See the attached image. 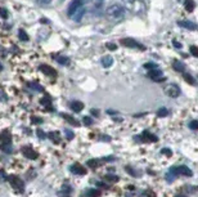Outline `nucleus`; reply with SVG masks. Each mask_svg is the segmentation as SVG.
Here are the masks:
<instances>
[{"instance_id":"obj_37","label":"nucleus","mask_w":198,"mask_h":197,"mask_svg":"<svg viewBox=\"0 0 198 197\" xmlns=\"http://www.w3.org/2000/svg\"><path fill=\"white\" fill-rule=\"evenodd\" d=\"M106 178L109 179V181H113V182H117V181H118V178H117V177H113V175H107Z\"/></svg>"},{"instance_id":"obj_10","label":"nucleus","mask_w":198,"mask_h":197,"mask_svg":"<svg viewBox=\"0 0 198 197\" xmlns=\"http://www.w3.org/2000/svg\"><path fill=\"white\" fill-rule=\"evenodd\" d=\"M84 13H85V5H83V7H80L75 13L69 17V18H72L73 21H76V22H80L81 21V18L84 17Z\"/></svg>"},{"instance_id":"obj_39","label":"nucleus","mask_w":198,"mask_h":197,"mask_svg":"<svg viewBox=\"0 0 198 197\" xmlns=\"http://www.w3.org/2000/svg\"><path fill=\"white\" fill-rule=\"evenodd\" d=\"M174 45H175V48H182V45H180V43L175 41V40H174Z\"/></svg>"},{"instance_id":"obj_17","label":"nucleus","mask_w":198,"mask_h":197,"mask_svg":"<svg viewBox=\"0 0 198 197\" xmlns=\"http://www.w3.org/2000/svg\"><path fill=\"white\" fill-rule=\"evenodd\" d=\"M55 61L59 63V65H63V66L68 65V63H69V59H68L67 57H65V56H57L55 57Z\"/></svg>"},{"instance_id":"obj_22","label":"nucleus","mask_w":198,"mask_h":197,"mask_svg":"<svg viewBox=\"0 0 198 197\" xmlns=\"http://www.w3.org/2000/svg\"><path fill=\"white\" fill-rule=\"evenodd\" d=\"M143 135L148 137V138H145V141H150V142H156V141H158V138H157L156 135H152V134H149L148 131H144V133H143Z\"/></svg>"},{"instance_id":"obj_9","label":"nucleus","mask_w":198,"mask_h":197,"mask_svg":"<svg viewBox=\"0 0 198 197\" xmlns=\"http://www.w3.org/2000/svg\"><path fill=\"white\" fill-rule=\"evenodd\" d=\"M40 71L44 72L46 76H50V77H54L55 75H57V71H55V70L51 68V67L48 66V65H41V66H40Z\"/></svg>"},{"instance_id":"obj_38","label":"nucleus","mask_w":198,"mask_h":197,"mask_svg":"<svg viewBox=\"0 0 198 197\" xmlns=\"http://www.w3.org/2000/svg\"><path fill=\"white\" fill-rule=\"evenodd\" d=\"M162 153H164V155L171 156V151H170V149H162Z\"/></svg>"},{"instance_id":"obj_6","label":"nucleus","mask_w":198,"mask_h":197,"mask_svg":"<svg viewBox=\"0 0 198 197\" xmlns=\"http://www.w3.org/2000/svg\"><path fill=\"white\" fill-rule=\"evenodd\" d=\"M171 173L178 174V175H185V177H192V170L188 166H179V167H172Z\"/></svg>"},{"instance_id":"obj_23","label":"nucleus","mask_w":198,"mask_h":197,"mask_svg":"<svg viewBox=\"0 0 198 197\" xmlns=\"http://www.w3.org/2000/svg\"><path fill=\"white\" fill-rule=\"evenodd\" d=\"M184 79H185V81H187V83H189V84H192V85H194V84H196L194 79L192 77L189 73H185V75H184Z\"/></svg>"},{"instance_id":"obj_36","label":"nucleus","mask_w":198,"mask_h":197,"mask_svg":"<svg viewBox=\"0 0 198 197\" xmlns=\"http://www.w3.org/2000/svg\"><path fill=\"white\" fill-rule=\"evenodd\" d=\"M107 48L111 49V50H115L116 48H117V46H116L115 44H112V43H108V44H107Z\"/></svg>"},{"instance_id":"obj_19","label":"nucleus","mask_w":198,"mask_h":197,"mask_svg":"<svg viewBox=\"0 0 198 197\" xmlns=\"http://www.w3.org/2000/svg\"><path fill=\"white\" fill-rule=\"evenodd\" d=\"M174 68H175L176 71H179V72H184V65L182 62H179V61L174 62Z\"/></svg>"},{"instance_id":"obj_25","label":"nucleus","mask_w":198,"mask_h":197,"mask_svg":"<svg viewBox=\"0 0 198 197\" xmlns=\"http://www.w3.org/2000/svg\"><path fill=\"white\" fill-rule=\"evenodd\" d=\"M88 195H89V197H97V196H101V192H99V191H95V189H89Z\"/></svg>"},{"instance_id":"obj_8","label":"nucleus","mask_w":198,"mask_h":197,"mask_svg":"<svg viewBox=\"0 0 198 197\" xmlns=\"http://www.w3.org/2000/svg\"><path fill=\"white\" fill-rule=\"evenodd\" d=\"M83 5H85V2H84V0H73V2L71 3V5L68 7V12H67V13H68V17H71V16L75 13V12H76L80 7H83Z\"/></svg>"},{"instance_id":"obj_4","label":"nucleus","mask_w":198,"mask_h":197,"mask_svg":"<svg viewBox=\"0 0 198 197\" xmlns=\"http://www.w3.org/2000/svg\"><path fill=\"white\" fill-rule=\"evenodd\" d=\"M22 153L28 160H36L39 157V153L36 151H34V148L31 147H22Z\"/></svg>"},{"instance_id":"obj_15","label":"nucleus","mask_w":198,"mask_h":197,"mask_svg":"<svg viewBox=\"0 0 198 197\" xmlns=\"http://www.w3.org/2000/svg\"><path fill=\"white\" fill-rule=\"evenodd\" d=\"M102 65L104 66V67H111L113 65V58L111 57V56H106V57H103L102 58Z\"/></svg>"},{"instance_id":"obj_1","label":"nucleus","mask_w":198,"mask_h":197,"mask_svg":"<svg viewBox=\"0 0 198 197\" xmlns=\"http://www.w3.org/2000/svg\"><path fill=\"white\" fill-rule=\"evenodd\" d=\"M126 14V9L120 4H112L106 9V16L111 21H121Z\"/></svg>"},{"instance_id":"obj_5","label":"nucleus","mask_w":198,"mask_h":197,"mask_svg":"<svg viewBox=\"0 0 198 197\" xmlns=\"http://www.w3.org/2000/svg\"><path fill=\"white\" fill-rule=\"evenodd\" d=\"M9 183H10L12 187L17 191H23V187H25L23 181L18 177H9Z\"/></svg>"},{"instance_id":"obj_29","label":"nucleus","mask_w":198,"mask_h":197,"mask_svg":"<svg viewBox=\"0 0 198 197\" xmlns=\"http://www.w3.org/2000/svg\"><path fill=\"white\" fill-rule=\"evenodd\" d=\"M189 127L192 130H196L197 127H198V121H196V120H192L190 121V124H189Z\"/></svg>"},{"instance_id":"obj_40","label":"nucleus","mask_w":198,"mask_h":197,"mask_svg":"<svg viewBox=\"0 0 198 197\" xmlns=\"http://www.w3.org/2000/svg\"><path fill=\"white\" fill-rule=\"evenodd\" d=\"M91 113H93V115H98L99 112H98V111H95V109H91Z\"/></svg>"},{"instance_id":"obj_14","label":"nucleus","mask_w":198,"mask_h":197,"mask_svg":"<svg viewBox=\"0 0 198 197\" xmlns=\"http://www.w3.org/2000/svg\"><path fill=\"white\" fill-rule=\"evenodd\" d=\"M71 171L75 173V174H80V175H83V174L86 173V170H85L84 167L81 166L80 164H75V165H72V166H71Z\"/></svg>"},{"instance_id":"obj_16","label":"nucleus","mask_w":198,"mask_h":197,"mask_svg":"<svg viewBox=\"0 0 198 197\" xmlns=\"http://www.w3.org/2000/svg\"><path fill=\"white\" fill-rule=\"evenodd\" d=\"M62 116H63V119L67 120L71 125H73V126H79V125H80V124H79V121H77L76 119H73L72 116H69V115H62Z\"/></svg>"},{"instance_id":"obj_7","label":"nucleus","mask_w":198,"mask_h":197,"mask_svg":"<svg viewBox=\"0 0 198 197\" xmlns=\"http://www.w3.org/2000/svg\"><path fill=\"white\" fill-rule=\"evenodd\" d=\"M166 94L168 95V97H171V98H178L179 97V94H180V89H179V86L178 85H175V84H170L166 88Z\"/></svg>"},{"instance_id":"obj_28","label":"nucleus","mask_w":198,"mask_h":197,"mask_svg":"<svg viewBox=\"0 0 198 197\" xmlns=\"http://www.w3.org/2000/svg\"><path fill=\"white\" fill-rule=\"evenodd\" d=\"M19 39H21V40H25V41H27V40H28L27 34L23 31V30H19Z\"/></svg>"},{"instance_id":"obj_34","label":"nucleus","mask_w":198,"mask_h":197,"mask_svg":"<svg viewBox=\"0 0 198 197\" xmlns=\"http://www.w3.org/2000/svg\"><path fill=\"white\" fill-rule=\"evenodd\" d=\"M51 2V0H37V3L40 5H46V4H49Z\"/></svg>"},{"instance_id":"obj_24","label":"nucleus","mask_w":198,"mask_h":197,"mask_svg":"<svg viewBox=\"0 0 198 197\" xmlns=\"http://www.w3.org/2000/svg\"><path fill=\"white\" fill-rule=\"evenodd\" d=\"M86 165H88L89 167H91V169H95V167L98 166V161H97L95 159L89 160V161H88V164H86Z\"/></svg>"},{"instance_id":"obj_42","label":"nucleus","mask_w":198,"mask_h":197,"mask_svg":"<svg viewBox=\"0 0 198 197\" xmlns=\"http://www.w3.org/2000/svg\"><path fill=\"white\" fill-rule=\"evenodd\" d=\"M0 70H2V66H0Z\"/></svg>"},{"instance_id":"obj_41","label":"nucleus","mask_w":198,"mask_h":197,"mask_svg":"<svg viewBox=\"0 0 198 197\" xmlns=\"http://www.w3.org/2000/svg\"><path fill=\"white\" fill-rule=\"evenodd\" d=\"M176 197H187V196H184V195H178Z\"/></svg>"},{"instance_id":"obj_32","label":"nucleus","mask_w":198,"mask_h":197,"mask_svg":"<svg viewBox=\"0 0 198 197\" xmlns=\"http://www.w3.org/2000/svg\"><path fill=\"white\" fill-rule=\"evenodd\" d=\"M144 67L148 68V70H152V68H156V65H154V63H145Z\"/></svg>"},{"instance_id":"obj_27","label":"nucleus","mask_w":198,"mask_h":197,"mask_svg":"<svg viewBox=\"0 0 198 197\" xmlns=\"http://www.w3.org/2000/svg\"><path fill=\"white\" fill-rule=\"evenodd\" d=\"M190 53H192V56L198 57V48H197L196 45H192L190 46Z\"/></svg>"},{"instance_id":"obj_2","label":"nucleus","mask_w":198,"mask_h":197,"mask_svg":"<svg viewBox=\"0 0 198 197\" xmlns=\"http://www.w3.org/2000/svg\"><path fill=\"white\" fill-rule=\"evenodd\" d=\"M121 3H122V7L130 10L131 13L140 14L144 13L145 10V4L143 0H121Z\"/></svg>"},{"instance_id":"obj_3","label":"nucleus","mask_w":198,"mask_h":197,"mask_svg":"<svg viewBox=\"0 0 198 197\" xmlns=\"http://www.w3.org/2000/svg\"><path fill=\"white\" fill-rule=\"evenodd\" d=\"M120 43L124 45V46H127V48H139V49H144V46H142L139 44L136 40H134L131 38H125V39H121Z\"/></svg>"},{"instance_id":"obj_18","label":"nucleus","mask_w":198,"mask_h":197,"mask_svg":"<svg viewBox=\"0 0 198 197\" xmlns=\"http://www.w3.org/2000/svg\"><path fill=\"white\" fill-rule=\"evenodd\" d=\"M48 137H49V138H50V139H51V141H53L54 143H59V142H61V139H59V134H58L57 131H55V133H53V131L49 133Z\"/></svg>"},{"instance_id":"obj_30","label":"nucleus","mask_w":198,"mask_h":197,"mask_svg":"<svg viewBox=\"0 0 198 197\" xmlns=\"http://www.w3.org/2000/svg\"><path fill=\"white\" fill-rule=\"evenodd\" d=\"M36 134H37V137H39L40 139H45V138H46V134H45V133H44L41 129H37V130H36Z\"/></svg>"},{"instance_id":"obj_13","label":"nucleus","mask_w":198,"mask_h":197,"mask_svg":"<svg viewBox=\"0 0 198 197\" xmlns=\"http://www.w3.org/2000/svg\"><path fill=\"white\" fill-rule=\"evenodd\" d=\"M69 107H71V109L75 111V112H81L83 111V108H84V103L80 102V101H75V102H72L71 104H69Z\"/></svg>"},{"instance_id":"obj_26","label":"nucleus","mask_w":198,"mask_h":197,"mask_svg":"<svg viewBox=\"0 0 198 197\" xmlns=\"http://www.w3.org/2000/svg\"><path fill=\"white\" fill-rule=\"evenodd\" d=\"M83 121H84V124L88 125V126H90L93 124V119L90 117V116H85V117L83 119Z\"/></svg>"},{"instance_id":"obj_12","label":"nucleus","mask_w":198,"mask_h":197,"mask_svg":"<svg viewBox=\"0 0 198 197\" xmlns=\"http://www.w3.org/2000/svg\"><path fill=\"white\" fill-rule=\"evenodd\" d=\"M178 25L180 26V27H183V28H188V30H196L197 28V26H196V23H193V22H190V21H179L178 22Z\"/></svg>"},{"instance_id":"obj_33","label":"nucleus","mask_w":198,"mask_h":197,"mask_svg":"<svg viewBox=\"0 0 198 197\" xmlns=\"http://www.w3.org/2000/svg\"><path fill=\"white\" fill-rule=\"evenodd\" d=\"M65 133H66V134H67V138L68 139H72L75 135H73V133L71 131V130H65Z\"/></svg>"},{"instance_id":"obj_35","label":"nucleus","mask_w":198,"mask_h":197,"mask_svg":"<svg viewBox=\"0 0 198 197\" xmlns=\"http://www.w3.org/2000/svg\"><path fill=\"white\" fill-rule=\"evenodd\" d=\"M32 123L34 124H41L43 120L41 119H37V117H32Z\"/></svg>"},{"instance_id":"obj_31","label":"nucleus","mask_w":198,"mask_h":197,"mask_svg":"<svg viewBox=\"0 0 198 197\" xmlns=\"http://www.w3.org/2000/svg\"><path fill=\"white\" fill-rule=\"evenodd\" d=\"M0 16H2L3 18H8V12H7V9L0 8Z\"/></svg>"},{"instance_id":"obj_20","label":"nucleus","mask_w":198,"mask_h":197,"mask_svg":"<svg viewBox=\"0 0 198 197\" xmlns=\"http://www.w3.org/2000/svg\"><path fill=\"white\" fill-rule=\"evenodd\" d=\"M167 113H168V111H167V108H165V107H161L158 111H157V116H158V117H166Z\"/></svg>"},{"instance_id":"obj_21","label":"nucleus","mask_w":198,"mask_h":197,"mask_svg":"<svg viewBox=\"0 0 198 197\" xmlns=\"http://www.w3.org/2000/svg\"><path fill=\"white\" fill-rule=\"evenodd\" d=\"M185 8L188 12H192L194 9V2L193 0H185Z\"/></svg>"},{"instance_id":"obj_11","label":"nucleus","mask_w":198,"mask_h":197,"mask_svg":"<svg viewBox=\"0 0 198 197\" xmlns=\"http://www.w3.org/2000/svg\"><path fill=\"white\" fill-rule=\"evenodd\" d=\"M149 77L154 80V81H162L164 80V77H162V72L160 71V70H157V68H152L149 71Z\"/></svg>"}]
</instances>
